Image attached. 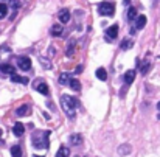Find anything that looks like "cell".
<instances>
[{
	"instance_id": "d6a6232c",
	"label": "cell",
	"mask_w": 160,
	"mask_h": 157,
	"mask_svg": "<svg viewBox=\"0 0 160 157\" xmlns=\"http://www.w3.org/2000/svg\"><path fill=\"white\" fill-rule=\"evenodd\" d=\"M0 137H2V131H0Z\"/></svg>"
},
{
	"instance_id": "52a82bcc",
	"label": "cell",
	"mask_w": 160,
	"mask_h": 157,
	"mask_svg": "<svg viewBox=\"0 0 160 157\" xmlns=\"http://www.w3.org/2000/svg\"><path fill=\"white\" fill-rule=\"evenodd\" d=\"M16 114L19 115V117L30 115V114H31V107H30L28 104H22L20 107H17V109H16Z\"/></svg>"
},
{
	"instance_id": "4316f807",
	"label": "cell",
	"mask_w": 160,
	"mask_h": 157,
	"mask_svg": "<svg viewBox=\"0 0 160 157\" xmlns=\"http://www.w3.org/2000/svg\"><path fill=\"white\" fill-rule=\"evenodd\" d=\"M10 3H11V6L14 8V10H19L20 8V0H10Z\"/></svg>"
},
{
	"instance_id": "f546056e",
	"label": "cell",
	"mask_w": 160,
	"mask_h": 157,
	"mask_svg": "<svg viewBox=\"0 0 160 157\" xmlns=\"http://www.w3.org/2000/svg\"><path fill=\"white\" fill-rule=\"evenodd\" d=\"M157 109H158V112H160V101H158V103H157Z\"/></svg>"
},
{
	"instance_id": "7a4b0ae2",
	"label": "cell",
	"mask_w": 160,
	"mask_h": 157,
	"mask_svg": "<svg viewBox=\"0 0 160 157\" xmlns=\"http://www.w3.org/2000/svg\"><path fill=\"white\" fill-rule=\"evenodd\" d=\"M48 137H50V131H39L34 132L31 137L33 146L41 149V148H48Z\"/></svg>"
},
{
	"instance_id": "ffe728a7",
	"label": "cell",
	"mask_w": 160,
	"mask_h": 157,
	"mask_svg": "<svg viewBox=\"0 0 160 157\" xmlns=\"http://www.w3.org/2000/svg\"><path fill=\"white\" fill-rule=\"evenodd\" d=\"M135 17H137V8L129 6V10H128V19L129 20H134Z\"/></svg>"
},
{
	"instance_id": "44dd1931",
	"label": "cell",
	"mask_w": 160,
	"mask_h": 157,
	"mask_svg": "<svg viewBox=\"0 0 160 157\" xmlns=\"http://www.w3.org/2000/svg\"><path fill=\"white\" fill-rule=\"evenodd\" d=\"M68 86L72 87L73 90H79V89H81V84H79V81H78V79H73V78H70Z\"/></svg>"
},
{
	"instance_id": "7402d4cb",
	"label": "cell",
	"mask_w": 160,
	"mask_h": 157,
	"mask_svg": "<svg viewBox=\"0 0 160 157\" xmlns=\"http://www.w3.org/2000/svg\"><path fill=\"white\" fill-rule=\"evenodd\" d=\"M75 39H72V41H68V47H67V56H72V54H73V50H75Z\"/></svg>"
},
{
	"instance_id": "30bf717a",
	"label": "cell",
	"mask_w": 160,
	"mask_h": 157,
	"mask_svg": "<svg viewBox=\"0 0 160 157\" xmlns=\"http://www.w3.org/2000/svg\"><path fill=\"white\" fill-rule=\"evenodd\" d=\"M117 152H118L120 155H128V154H131V152H132V146H131V145H128V143L120 145V146H118V149H117Z\"/></svg>"
},
{
	"instance_id": "3957f363",
	"label": "cell",
	"mask_w": 160,
	"mask_h": 157,
	"mask_svg": "<svg viewBox=\"0 0 160 157\" xmlns=\"http://www.w3.org/2000/svg\"><path fill=\"white\" fill-rule=\"evenodd\" d=\"M98 13L101 16H113L115 13V5L112 2H103L98 5Z\"/></svg>"
},
{
	"instance_id": "6da1fadb",
	"label": "cell",
	"mask_w": 160,
	"mask_h": 157,
	"mask_svg": "<svg viewBox=\"0 0 160 157\" xmlns=\"http://www.w3.org/2000/svg\"><path fill=\"white\" fill-rule=\"evenodd\" d=\"M61 107L64 110V114L68 117V118H75V114H76V107H78V101L70 97V95H62L61 97Z\"/></svg>"
},
{
	"instance_id": "1f68e13d",
	"label": "cell",
	"mask_w": 160,
	"mask_h": 157,
	"mask_svg": "<svg viewBox=\"0 0 160 157\" xmlns=\"http://www.w3.org/2000/svg\"><path fill=\"white\" fill-rule=\"evenodd\" d=\"M34 157H42V155H34Z\"/></svg>"
},
{
	"instance_id": "83f0119b",
	"label": "cell",
	"mask_w": 160,
	"mask_h": 157,
	"mask_svg": "<svg viewBox=\"0 0 160 157\" xmlns=\"http://www.w3.org/2000/svg\"><path fill=\"white\" fill-rule=\"evenodd\" d=\"M11 81L13 82H22V76H19V75H16V73H14V75H11Z\"/></svg>"
},
{
	"instance_id": "8fae6325",
	"label": "cell",
	"mask_w": 160,
	"mask_h": 157,
	"mask_svg": "<svg viewBox=\"0 0 160 157\" xmlns=\"http://www.w3.org/2000/svg\"><path fill=\"white\" fill-rule=\"evenodd\" d=\"M62 31H64V28H62V23H55V25L51 26V36H55V38L62 36Z\"/></svg>"
},
{
	"instance_id": "cb8c5ba5",
	"label": "cell",
	"mask_w": 160,
	"mask_h": 157,
	"mask_svg": "<svg viewBox=\"0 0 160 157\" xmlns=\"http://www.w3.org/2000/svg\"><path fill=\"white\" fill-rule=\"evenodd\" d=\"M149 69H151V62H149V61L143 62V64H141V67H140V70H141V73H143V75H146V73L149 72Z\"/></svg>"
},
{
	"instance_id": "5b68a950",
	"label": "cell",
	"mask_w": 160,
	"mask_h": 157,
	"mask_svg": "<svg viewBox=\"0 0 160 157\" xmlns=\"http://www.w3.org/2000/svg\"><path fill=\"white\" fill-rule=\"evenodd\" d=\"M117 36H118V25L113 23L112 26H109V28H107V31H106V39L113 41Z\"/></svg>"
},
{
	"instance_id": "4dcf8cb0",
	"label": "cell",
	"mask_w": 160,
	"mask_h": 157,
	"mask_svg": "<svg viewBox=\"0 0 160 157\" xmlns=\"http://www.w3.org/2000/svg\"><path fill=\"white\" fill-rule=\"evenodd\" d=\"M155 2H160V0H154V3H155Z\"/></svg>"
},
{
	"instance_id": "ac0fdd59",
	"label": "cell",
	"mask_w": 160,
	"mask_h": 157,
	"mask_svg": "<svg viewBox=\"0 0 160 157\" xmlns=\"http://www.w3.org/2000/svg\"><path fill=\"white\" fill-rule=\"evenodd\" d=\"M11 155H13V157H22V149H20L19 145H14V146L11 148Z\"/></svg>"
},
{
	"instance_id": "277c9868",
	"label": "cell",
	"mask_w": 160,
	"mask_h": 157,
	"mask_svg": "<svg viewBox=\"0 0 160 157\" xmlns=\"http://www.w3.org/2000/svg\"><path fill=\"white\" fill-rule=\"evenodd\" d=\"M17 66H19L20 70H30L31 69V59L26 56H20L17 59Z\"/></svg>"
},
{
	"instance_id": "d6986e66",
	"label": "cell",
	"mask_w": 160,
	"mask_h": 157,
	"mask_svg": "<svg viewBox=\"0 0 160 157\" xmlns=\"http://www.w3.org/2000/svg\"><path fill=\"white\" fill-rule=\"evenodd\" d=\"M68 81H70V75H67V73H61V75H59V84L67 86Z\"/></svg>"
},
{
	"instance_id": "d4e9b609",
	"label": "cell",
	"mask_w": 160,
	"mask_h": 157,
	"mask_svg": "<svg viewBox=\"0 0 160 157\" xmlns=\"http://www.w3.org/2000/svg\"><path fill=\"white\" fill-rule=\"evenodd\" d=\"M39 61H41V64H42V67H45L47 70H50V69H51V62H50L48 59H45V58H42V56H41V58H39Z\"/></svg>"
},
{
	"instance_id": "9c48e42d",
	"label": "cell",
	"mask_w": 160,
	"mask_h": 157,
	"mask_svg": "<svg viewBox=\"0 0 160 157\" xmlns=\"http://www.w3.org/2000/svg\"><path fill=\"white\" fill-rule=\"evenodd\" d=\"M59 20H61V23L70 22V11L67 10V8H62V10L59 11Z\"/></svg>"
},
{
	"instance_id": "8992f818",
	"label": "cell",
	"mask_w": 160,
	"mask_h": 157,
	"mask_svg": "<svg viewBox=\"0 0 160 157\" xmlns=\"http://www.w3.org/2000/svg\"><path fill=\"white\" fill-rule=\"evenodd\" d=\"M83 142H84V138L81 134H72L68 137V143L72 146H79V145H83Z\"/></svg>"
},
{
	"instance_id": "484cf974",
	"label": "cell",
	"mask_w": 160,
	"mask_h": 157,
	"mask_svg": "<svg viewBox=\"0 0 160 157\" xmlns=\"http://www.w3.org/2000/svg\"><path fill=\"white\" fill-rule=\"evenodd\" d=\"M8 13V6L5 3H0V19H3Z\"/></svg>"
},
{
	"instance_id": "ba28073f",
	"label": "cell",
	"mask_w": 160,
	"mask_h": 157,
	"mask_svg": "<svg viewBox=\"0 0 160 157\" xmlns=\"http://www.w3.org/2000/svg\"><path fill=\"white\" fill-rule=\"evenodd\" d=\"M135 30H141V28H145V25H146V16H143V14H141V16H137L135 17Z\"/></svg>"
},
{
	"instance_id": "7c38bea8",
	"label": "cell",
	"mask_w": 160,
	"mask_h": 157,
	"mask_svg": "<svg viewBox=\"0 0 160 157\" xmlns=\"http://www.w3.org/2000/svg\"><path fill=\"white\" fill-rule=\"evenodd\" d=\"M13 132H14L16 137H20V135L25 132V126H23L20 122H17V123L14 125V128H13Z\"/></svg>"
},
{
	"instance_id": "9a60e30c",
	"label": "cell",
	"mask_w": 160,
	"mask_h": 157,
	"mask_svg": "<svg viewBox=\"0 0 160 157\" xmlns=\"http://www.w3.org/2000/svg\"><path fill=\"white\" fill-rule=\"evenodd\" d=\"M135 79V70H128L124 73V81H126V84H132V81Z\"/></svg>"
},
{
	"instance_id": "4fadbf2b",
	"label": "cell",
	"mask_w": 160,
	"mask_h": 157,
	"mask_svg": "<svg viewBox=\"0 0 160 157\" xmlns=\"http://www.w3.org/2000/svg\"><path fill=\"white\" fill-rule=\"evenodd\" d=\"M36 90L39 92V94H42V95H48V92H50L48 86L45 84V82H41V81L36 84Z\"/></svg>"
},
{
	"instance_id": "603a6c76",
	"label": "cell",
	"mask_w": 160,
	"mask_h": 157,
	"mask_svg": "<svg viewBox=\"0 0 160 157\" xmlns=\"http://www.w3.org/2000/svg\"><path fill=\"white\" fill-rule=\"evenodd\" d=\"M132 45H134V42H132L131 39H123V42H121V50H129Z\"/></svg>"
},
{
	"instance_id": "f1b7e54d",
	"label": "cell",
	"mask_w": 160,
	"mask_h": 157,
	"mask_svg": "<svg viewBox=\"0 0 160 157\" xmlns=\"http://www.w3.org/2000/svg\"><path fill=\"white\" fill-rule=\"evenodd\" d=\"M81 72H83V67H81V66H78L76 70H75V73H81Z\"/></svg>"
},
{
	"instance_id": "5bb4252c",
	"label": "cell",
	"mask_w": 160,
	"mask_h": 157,
	"mask_svg": "<svg viewBox=\"0 0 160 157\" xmlns=\"http://www.w3.org/2000/svg\"><path fill=\"white\" fill-rule=\"evenodd\" d=\"M0 72L2 73H6V75H14V67L11 66V64H2L0 66Z\"/></svg>"
},
{
	"instance_id": "e0dca14e",
	"label": "cell",
	"mask_w": 160,
	"mask_h": 157,
	"mask_svg": "<svg viewBox=\"0 0 160 157\" xmlns=\"http://www.w3.org/2000/svg\"><path fill=\"white\" fill-rule=\"evenodd\" d=\"M96 78L101 79V81H106L107 79V72H106L103 67H100L98 70H96Z\"/></svg>"
},
{
	"instance_id": "2e32d148",
	"label": "cell",
	"mask_w": 160,
	"mask_h": 157,
	"mask_svg": "<svg viewBox=\"0 0 160 157\" xmlns=\"http://www.w3.org/2000/svg\"><path fill=\"white\" fill-rule=\"evenodd\" d=\"M56 157H70V149L67 146H61L56 152Z\"/></svg>"
}]
</instances>
